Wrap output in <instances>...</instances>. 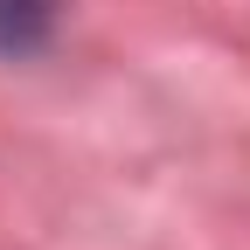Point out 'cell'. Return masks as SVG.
Masks as SVG:
<instances>
[{
    "label": "cell",
    "mask_w": 250,
    "mask_h": 250,
    "mask_svg": "<svg viewBox=\"0 0 250 250\" xmlns=\"http://www.w3.org/2000/svg\"><path fill=\"white\" fill-rule=\"evenodd\" d=\"M56 28V0H0V56L42 49Z\"/></svg>",
    "instance_id": "6da1fadb"
}]
</instances>
